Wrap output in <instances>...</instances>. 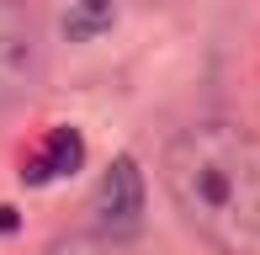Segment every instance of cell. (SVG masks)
Returning a JSON list of instances; mask_svg holds the SVG:
<instances>
[{
	"label": "cell",
	"mask_w": 260,
	"mask_h": 255,
	"mask_svg": "<svg viewBox=\"0 0 260 255\" xmlns=\"http://www.w3.org/2000/svg\"><path fill=\"white\" fill-rule=\"evenodd\" d=\"M165 192L223 255H260V138L239 122H191L165 144Z\"/></svg>",
	"instance_id": "1"
},
{
	"label": "cell",
	"mask_w": 260,
	"mask_h": 255,
	"mask_svg": "<svg viewBox=\"0 0 260 255\" xmlns=\"http://www.w3.org/2000/svg\"><path fill=\"white\" fill-rule=\"evenodd\" d=\"M43 80V32L21 0H0V112L21 107Z\"/></svg>",
	"instance_id": "2"
},
{
	"label": "cell",
	"mask_w": 260,
	"mask_h": 255,
	"mask_svg": "<svg viewBox=\"0 0 260 255\" xmlns=\"http://www.w3.org/2000/svg\"><path fill=\"white\" fill-rule=\"evenodd\" d=\"M144 202H149V192H144V170H138V160L133 154H117L112 165H106L96 197H90L96 229H101L106 239L138 234V229H144Z\"/></svg>",
	"instance_id": "3"
},
{
	"label": "cell",
	"mask_w": 260,
	"mask_h": 255,
	"mask_svg": "<svg viewBox=\"0 0 260 255\" xmlns=\"http://www.w3.org/2000/svg\"><path fill=\"white\" fill-rule=\"evenodd\" d=\"M80 160H85V138L75 133V128H53L48 144H43V154L32 160L27 181L38 186V181H53V176H69V170H80Z\"/></svg>",
	"instance_id": "4"
},
{
	"label": "cell",
	"mask_w": 260,
	"mask_h": 255,
	"mask_svg": "<svg viewBox=\"0 0 260 255\" xmlns=\"http://www.w3.org/2000/svg\"><path fill=\"white\" fill-rule=\"evenodd\" d=\"M43 255H122V250H117V239H106V234H64Z\"/></svg>",
	"instance_id": "5"
},
{
	"label": "cell",
	"mask_w": 260,
	"mask_h": 255,
	"mask_svg": "<svg viewBox=\"0 0 260 255\" xmlns=\"http://www.w3.org/2000/svg\"><path fill=\"white\" fill-rule=\"evenodd\" d=\"M80 11H85V21H69L75 32H101L106 21H112V0H75Z\"/></svg>",
	"instance_id": "6"
}]
</instances>
